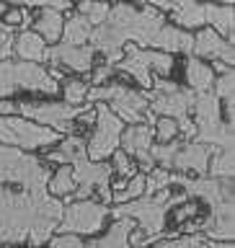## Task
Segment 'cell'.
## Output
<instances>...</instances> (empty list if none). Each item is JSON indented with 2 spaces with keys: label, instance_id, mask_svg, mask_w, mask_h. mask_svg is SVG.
I'll return each mask as SVG.
<instances>
[{
  "label": "cell",
  "instance_id": "cell-1",
  "mask_svg": "<svg viewBox=\"0 0 235 248\" xmlns=\"http://www.w3.org/2000/svg\"><path fill=\"white\" fill-rule=\"evenodd\" d=\"M62 202L47 189L13 191L0 186V240L42 246L52 238L62 217Z\"/></svg>",
  "mask_w": 235,
  "mask_h": 248
},
{
  "label": "cell",
  "instance_id": "cell-2",
  "mask_svg": "<svg viewBox=\"0 0 235 248\" xmlns=\"http://www.w3.org/2000/svg\"><path fill=\"white\" fill-rule=\"evenodd\" d=\"M163 23H166V16L150 3H145L142 8L116 3L114 8H109L106 18L91 29L88 42L96 52L104 54L109 65H114L122 60V46L127 42L137 46H150L153 36L158 34Z\"/></svg>",
  "mask_w": 235,
  "mask_h": 248
},
{
  "label": "cell",
  "instance_id": "cell-3",
  "mask_svg": "<svg viewBox=\"0 0 235 248\" xmlns=\"http://www.w3.org/2000/svg\"><path fill=\"white\" fill-rule=\"evenodd\" d=\"M171 197V189H158L153 194H140V197L122 202L114 209H109L111 217H132L135 222H140V230L145 232V243H150V238L160 235L166 230V215H168V204L166 199Z\"/></svg>",
  "mask_w": 235,
  "mask_h": 248
},
{
  "label": "cell",
  "instance_id": "cell-4",
  "mask_svg": "<svg viewBox=\"0 0 235 248\" xmlns=\"http://www.w3.org/2000/svg\"><path fill=\"white\" fill-rule=\"evenodd\" d=\"M49 176L52 170L44 168L34 155L0 142V186L18 184L23 189H47Z\"/></svg>",
  "mask_w": 235,
  "mask_h": 248
},
{
  "label": "cell",
  "instance_id": "cell-5",
  "mask_svg": "<svg viewBox=\"0 0 235 248\" xmlns=\"http://www.w3.org/2000/svg\"><path fill=\"white\" fill-rule=\"evenodd\" d=\"M114 70H122L129 78H135L137 85H142V88H153V73L168 75L173 70V57L168 52L127 42L122 46V60L114 62Z\"/></svg>",
  "mask_w": 235,
  "mask_h": 248
},
{
  "label": "cell",
  "instance_id": "cell-6",
  "mask_svg": "<svg viewBox=\"0 0 235 248\" xmlns=\"http://www.w3.org/2000/svg\"><path fill=\"white\" fill-rule=\"evenodd\" d=\"M60 132L47 124L16 114H0V142L3 145H13L21 150H39V147L60 142Z\"/></svg>",
  "mask_w": 235,
  "mask_h": 248
},
{
  "label": "cell",
  "instance_id": "cell-7",
  "mask_svg": "<svg viewBox=\"0 0 235 248\" xmlns=\"http://www.w3.org/2000/svg\"><path fill=\"white\" fill-rule=\"evenodd\" d=\"M109 217V204L96 199H73L62 207V217L57 220L54 232H78V235H93L104 228Z\"/></svg>",
  "mask_w": 235,
  "mask_h": 248
},
{
  "label": "cell",
  "instance_id": "cell-8",
  "mask_svg": "<svg viewBox=\"0 0 235 248\" xmlns=\"http://www.w3.org/2000/svg\"><path fill=\"white\" fill-rule=\"evenodd\" d=\"M96 129H93L91 142H85V153L91 160H106L119 147V137L124 129V122L109 108L106 101H96Z\"/></svg>",
  "mask_w": 235,
  "mask_h": 248
},
{
  "label": "cell",
  "instance_id": "cell-9",
  "mask_svg": "<svg viewBox=\"0 0 235 248\" xmlns=\"http://www.w3.org/2000/svg\"><path fill=\"white\" fill-rule=\"evenodd\" d=\"M85 106H73V104H60V101H21L18 104V114L26 116V119H34L39 124H47V127L57 129L60 135H73L75 124L73 119L83 111Z\"/></svg>",
  "mask_w": 235,
  "mask_h": 248
},
{
  "label": "cell",
  "instance_id": "cell-10",
  "mask_svg": "<svg viewBox=\"0 0 235 248\" xmlns=\"http://www.w3.org/2000/svg\"><path fill=\"white\" fill-rule=\"evenodd\" d=\"M171 184L184 186L186 197H199L209 207L233 204V178H215V176H186V173H171Z\"/></svg>",
  "mask_w": 235,
  "mask_h": 248
},
{
  "label": "cell",
  "instance_id": "cell-11",
  "mask_svg": "<svg viewBox=\"0 0 235 248\" xmlns=\"http://www.w3.org/2000/svg\"><path fill=\"white\" fill-rule=\"evenodd\" d=\"M147 91H150L147 93V104H150L153 114L178 119V116H186L191 111V98H194L191 88H178L171 80H153V88Z\"/></svg>",
  "mask_w": 235,
  "mask_h": 248
},
{
  "label": "cell",
  "instance_id": "cell-12",
  "mask_svg": "<svg viewBox=\"0 0 235 248\" xmlns=\"http://www.w3.org/2000/svg\"><path fill=\"white\" fill-rule=\"evenodd\" d=\"M93 57H96V49L91 44H54L47 49V57L54 67L62 65L67 73L75 75H88L93 67Z\"/></svg>",
  "mask_w": 235,
  "mask_h": 248
},
{
  "label": "cell",
  "instance_id": "cell-13",
  "mask_svg": "<svg viewBox=\"0 0 235 248\" xmlns=\"http://www.w3.org/2000/svg\"><path fill=\"white\" fill-rule=\"evenodd\" d=\"M119 145L122 150L129 155V158H137L142 170H150L155 166L153 155H150V145H153V127L150 124H132V127L122 129V137H119Z\"/></svg>",
  "mask_w": 235,
  "mask_h": 248
},
{
  "label": "cell",
  "instance_id": "cell-14",
  "mask_svg": "<svg viewBox=\"0 0 235 248\" xmlns=\"http://www.w3.org/2000/svg\"><path fill=\"white\" fill-rule=\"evenodd\" d=\"M191 54L194 57H209V60H220L225 65L235 62V52H233V42L225 39L222 34H217L212 26H202L199 34L194 36L191 44Z\"/></svg>",
  "mask_w": 235,
  "mask_h": 248
},
{
  "label": "cell",
  "instance_id": "cell-15",
  "mask_svg": "<svg viewBox=\"0 0 235 248\" xmlns=\"http://www.w3.org/2000/svg\"><path fill=\"white\" fill-rule=\"evenodd\" d=\"M212 150H215L212 145H204V142H199V140H186V142H181V147H178V153L173 155L171 168H176L178 173L202 176V173H207Z\"/></svg>",
  "mask_w": 235,
  "mask_h": 248
},
{
  "label": "cell",
  "instance_id": "cell-16",
  "mask_svg": "<svg viewBox=\"0 0 235 248\" xmlns=\"http://www.w3.org/2000/svg\"><path fill=\"white\" fill-rule=\"evenodd\" d=\"M197 232H202L209 240H225L233 243L235 238V202L233 204H220V207H209L207 220L199 222Z\"/></svg>",
  "mask_w": 235,
  "mask_h": 248
},
{
  "label": "cell",
  "instance_id": "cell-17",
  "mask_svg": "<svg viewBox=\"0 0 235 248\" xmlns=\"http://www.w3.org/2000/svg\"><path fill=\"white\" fill-rule=\"evenodd\" d=\"M109 108L119 116L122 122H127V124H137V122H142V116L145 111L150 108V104H147V93H140L135 88H127V85L122 83V88L116 91V96L111 101H106Z\"/></svg>",
  "mask_w": 235,
  "mask_h": 248
},
{
  "label": "cell",
  "instance_id": "cell-18",
  "mask_svg": "<svg viewBox=\"0 0 235 248\" xmlns=\"http://www.w3.org/2000/svg\"><path fill=\"white\" fill-rule=\"evenodd\" d=\"M73 168V178L75 186H88V189H98V186H106L109 178H111L114 168L104 160H91L88 155H80L70 163Z\"/></svg>",
  "mask_w": 235,
  "mask_h": 248
},
{
  "label": "cell",
  "instance_id": "cell-19",
  "mask_svg": "<svg viewBox=\"0 0 235 248\" xmlns=\"http://www.w3.org/2000/svg\"><path fill=\"white\" fill-rule=\"evenodd\" d=\"M191 44H194V36L186 29H178L173 23H163L158 29V34L153 36L150 49H160V52H168V54H173V52L191 54Z\"/></svg>",
  "mask_w": 235,
  "mask_h": 248
},
{
  "label": "cell",
  "instance_id": "cell-20",
  "mask_svg": "<svg viewBox=\"0 0 235 248\" xmlns=\"http://www.w3.org/2000/svg\"><path fill=\"white\" fill-rule=\"evenodd\" d=\"M171 21L178 29H202L204 23V3L199 0H171Z\"/></svg>",
  "mask_w": 235,
  "mask_h": 248
},
{
  "label": "cell",
  "instance_id": "cell-21",
  "mask_svg": "<svg viewBox=\"0 0 235 248\" xmlns=\"http://www.w3.org/2000/svg\"><path fill=\"white\" fill-rule=\"evenodd\" d=\"M13 54L18 60L44 62V57H47V42L36 34V31L23 29L18 36H13Z\"/></svg>",
  "mask_w": 235,
  "mask_h": 248
},
{
  "label": "cell",
  "instance_id": "cell-22",
  "mask_svg": "<svg viewBox=\"0 0 235 248\" xmlns=\"http://www.w3.org/2000/svg\"><path fill=\"white\" fill-rule=\"evenodd\" d=\"M137 228V222L132 220V217H114V225L109 228V232L104 238H93L91 240V248H127L129 246V232Z\"/></svg>",
  "mask_w": 235,
  "mask_h": 248
},
{
  "label": "cell",
  "instance_id": "cell-23",
  "mask_svg": "<svg viewBox=\"0 0 235 248\" xmlns=\"http://www.w3.org/2000/svg\"><path fill=\"white\" fill-rule=\"evenodd\" d=\"M204 23H209L217 34H222L225 39L233 42V26H235V13L233 5L222 3H204Z\"/></svg>",
  "mask_w": 235,
  "mask_h": 248
},
{
  "label": "cell",
  "instance_id": "cell-24",
  "mask_svg": "<svg viewBox=\"0 0 235 248\" xmlns=\"http://www.w3.org/2000/svg\"><path fill=\"white\" fill-rule=\"evenodd\" d=\"M194 140L212 147H233V124L230 122H215V124H202L194 132Z\"/></svg>",
  "mask_w": 235,
  "mask_h": 248
},
{
  "label": "cell",
  "instance_id": "cell-25",
  "mask_svg": "<svg viewBox=\"0 0 235 248\" xmlns=\"http://www.w3.org/2000/svg\"><path fill=\"white\" fill-rule=\"evenodd\" d=\"M62 26H65V18H62V11L57 8H42V13H39L36 18V34L44 39V42H60L62 36Z\"/></svg>",
  "mask_w": 235,
  "mask_h": 248
},
{
  "label": "cell",
  "instance_id": "cell-26",
  "mask_svg": "<svg viewBox=\"0 0 235 248\" xmlns=\"http://www.w3.org/2000/svg\"><path fill=\"white\" fill-rule=\"evenodd\" d=\"M186 83L191 91H209L215 83V70L204 65L202 57H191L186 62Z\"/></svg>",
  "mask_w": 235,
  "mask_h": 248
},
{
  "label": "cell",
  "instance_id": "cell-27",
  "mask_svg": "<svg viewBox=\"0 0 235 248\" xmlns=\"http://www.w3.org/2000/svg\"><path fill=\"white\" fill-rule=\"evenodd\" d=\"M91 23L85 21V16L80 13H73L70 18H65V26H62V42L65 44H85L88 42V36H91Z\"/></svg>",
  "mask_w": 235,
  "mask_h": 248
},
{
  "label": "cell",
  "instance_id": "cell-28",
  "mask_svg": "<svg viewBox=\"0 0 235 248\" xmlns=\"http://www.w3.org/2000/svg\"><path fill=\"white\" fill-rule=\"evenodd\" d=\"M207 173L215 178H233L235 173V158H233V147H215L209 155V166Z\"/></svg>",
  "mask_w": 235,
  "mask_h": 248
},
{
  "label": "cell",
  "instance_id": "cell-29",
  "mask_svg": "<svg viewBox=\"0 0 235 248\" xmlns=\"http://www.w3.org/2000/svg\"><path fill=\"white\" fill-rule=\"evenodd\" d=\"M47 191H49L52 197H65V194L75 191V178H73V168H70V163H62V166L57 168V173L49 176V181H47Z\"/></svg>",
  "mask_w": 235,
  "mask_h": 248
},
{
  "label": "cell",
  "instance_id": "cell-30",
  "mask_svg": "<svg viewBox=\"0 0 235 248\" xmlns=\"http://www.w3.org/2000/svg\"><path fill=\"white\" fill-rule=\"evenodd\" d=\"M109 8L111 5H109L106 0H80V3H78V13L85 16V21H88L91 26H98V23L106 18Z\"/></svg>",
  "mask_w": 235,
  "mask_h": 248
},
{
  "label": "cell",
  "instance_id": "cell-31",
  "mask_svg": "<svg viewBox=\"0 0 235 248\" xmlns=\"http://www.w3.org/2000/svg\"><path fill=\"white\" fill-rule=\"evenodd\" d=\"M140 194H145V176L142 173H135V176L127 178L124 189L111 191V202H114V204H122V202H129V199L140 197Z\"/></svg>",
  "mask_w": 235,
  "mask_h": 248
},
{
  "label": "cell",
  "instance_id": "cell-32",
  "mask_svg": "<svg viewBox=\"0 0 235 248\" xmlns=\"http://www.w3.org/2000/svg\"><path fill=\"white\" fill-rule=\"evenodd\" d=\"M178 147H181V142H176V137H173V140H168V142L150 145V155H153V160L158 163V166L171 170V163H173V155L178 153Z\"/></svg>",
  "mask_w": 235,
  "mask_h": 248
},
{
  "label": "cell",
  "instance_id": "cell-33",
  "mask_svg": "<svg viewBox=\"0 0 235 248\" xmlns=\"http://www.w3.org/2000/svg\"><path fill=\"white\" fill-rule=\"evenodd\" d=\"M150 176H145V194H153V191H158V189H166V186H171V170L168 168H150L147 170Z\"/></svg>",
  "mask_w": 235,
  "mask_h": 248
},
{
  "label": "cell",
  "instance_id": "cell-34",
  "mask_svg": "<svg viewBox=\"0 0 235 248\" xmlns=\"http://www.w3.org/2000/svg\"><path fill=\"white\" fill-rule=\"evenodd\" d=\"M209 91H212L220 101H230V98H233V91H235V75H233V67H230V70H225L220 78H215V83H212V88H209Z\"/></svg>",
  "mask_w": 235,
  "mask_h": 248
},
{
  "label": "cell",
  "instance_id": "cell-35",
  "mask_svg": "<svg viewBox=\"0 0 235 248\" xmlns=\"http://www.w3.org/2000/svg\"><path fill=\"white\" fill-rule=\"evenodd\" d=\"M153 137H158V142H168V140L178 137V124H176V119H171V116H160V119H155Z\"/></svg>",
  "mask_w": 235,
  "mask_h": 248
},
{
  "label": "cell",
  "instance_id": "cell-36",
  "mask_svg": "<svg viewBox=\"0 0 235 248\" xmlns=\"http://www.w3.org/2000/svg\"><path fill=\"white\" fill-rule=\"evenodd\" d=\"M65 83V101L67 104H85V93H88V83H83V80H62Z\"/></svg>",
  "mask_w": 235,
  "mask_h": 248
},
{
  "label": "cell",
  "instance_id": "cell-37",
  "mask_svg": "<svg viewBox=\"0 0 235 248\" xmlns=\"http://www.w3.org/2000/svg\"><path fill=\"white\" fill-rule=\"evenodd\" d=\"M111 158H114V170H116V176L129 178V176H135V173H137V166L132 163V158L122 150V147H116V150L111 153Z\"/></svg>",
  "mask_w": 235,
  "mask_h": 248
},
{
  "label": "cell",
  "instance_id": "cell-38",
  "mask_svg": "<svg viewBox=\"0 0 235 248\" xmlns=\"http://www.w3.org/2000/svg\"><path fill=\"white\" fill-rule=\"evenodd\" d=\"M52 248H80L83 246V235L78 232H57L54 238H49Z\"/></svg>",
  "mask_w": 235,
  "mask_h": 248
},
{
  "label": "cell",
  "instance_id": "cell-39",
  "mask_svg": "<svg viewBox=\"0 0 235 248\" xmlns=\"http://www.w3.org/2000/svg\"><path fill=\"white\" fill-rule=\"evenodd\" d=\"M13 5H26V8H57V11H67L70 8V0H11Z\"/></svg>",
  "mask_w": 235,
  "mask_h": 248
},
{
  "label": "cell",
  "instance_id": "cell-40",
  "mask_svg": "<svg viewBox=\"0 0 235 248\" xmlns=\"http://www.w3.org/2000/svg\"><path fill=\"white\" fill-rule=\"evenodd\" d=\"M197 215H199V204H197V202H186V199H184V204L176 207L173 220H176V225H181V222L191 220V217H197Z\"/></svg>",
  "mask_w": 235,
  "mask_h": 248
},
{
  "label": "cell",
  "instance_id": "cell-41",
  "mask_svg": "<svg viewBox=\"0 0 235 248\" xmlns=\"http://www.w3.org/2000/svg\"><path fill=\"white\" fill-rule=\"evenodd\" d=\"M111 73H114V65H101V67H96V73H93V85H101V83H106L109 78H111Z\"/></svg>",
  "mask_w": 235,
  "mask_h": 248
},
{
  "label": "cell",
  "instance_id": "cell-42",
  "mask_svg": "<svg viewBox=\"0 0 235 248\" xmlns=\"http://www.w3.org/2000/svg\"><path fill=\"white\" fill-rule=\"evenodd\" d=\"M21 8H11V11H5L3 13V21L5 23H11V26H21Z\"/></svg>",
  "mask_w": 235,
  "mask_h": 248
},
{
  "label": "cell",
  "instance_id": "cell-43",
  "mask_svg": "<svg viewBox=\"0 0 235 248\" xmlns=\"http://www.w3.org/2000/svg\"><path fill=\"white\" fill-rule=\"evenodd\" d=\"M75 119L80 122L83 127H88V124H93V122H96V108H88V106H85L83 111H80V114L75 116Z\"/></svg>",
  "mask_w": 235,
  "mask_h": 248
},
{
  "label": "cell",
  "instance_id": "cell-44",
  "mask_svg": "<svg viewBox=\"0 0 235 248\" xmlns=\"http://www.w3.org/2000/svg\"><path fill=\"white\" fill-rule=\"evenodd\" d=\"M18 111V104H13L11 98H0V114H16Z\"/></svg>",
  "mask_w": 235,
  "mask_h": 248
},
{
  "label": "cell",
  "instance_id": "cell-45",
  "mask_svg": "<svg viewBox=\"0 0 235 248\" xmlns=\"http://www.w3.org/2000/svg\"><path fill=\"white\" fill-rule=\"evenodd\" d=\"M13 31H16V26H11V23H5V21H0V44H3L8 36H13Z\"/></svg>",
  "mask_w": 235,
  "mask_h": 248
},
{
  "label": "cell",
  "instance_id": "cell-46",
  "mask_svg": "<svg viewBox=\"0 0 235 248\" xmlns=\"http://www.w3.org/2000/svg\"><path fill=\"white\" fill-rule=\"evenodd\" d=\"M98 202H104V204H111V189L106 186H98Z\"/></svg>",
  "mask_w": 235,
  "mask_h": 248
},
{
  "label": "cell",
  "instance_id": "cell-47",
  "mask_svg": "<svg viewBox=\"0 0 235 248\" xmlns=\"http://www.w3.org/2000/svg\"><path fill=\"white\" fill-rule=\"evenodd\" d=\"M47 163H67V160H65V155H62L60 150H49L47 153Z\"/></svg>",
  "mask_w": 235,
  "mask_h": 248
},
{
  "label": "cell",
  "instance_id": "cell-48",
  "mask_svg": "<svg viewBox=\"0 0 235 248\" xmlns=\"http://www.w3.org/2000/svg\"><path fill=\"white\" fill-rule=\"evenodd\" d=\"M230 67H233V65H225V62L215 60V67H212V70H215V73H225V70H230Z\"/></svg>",
  "mask_w": 235,
  "mask_h": 248
},
{
  "label": "cell",
  "instance_id": "cell-49",
  "mask_svg": "<svg viewBox=\"0 0 235 248\" xmlns=\"http://www.w3.org/2000/svg\"><path fill=\"white\" fill-rule=\"evenodd\" d=\"M235 3V0H222V5H233Z\"/></svg>",
  "mask_w": 235,
  "mask_h": 248
},
{
  "label": "cell",
  "instance_id": "cell-50",
  "mask_svg": "<svg viewBox=\"0 0 235 248\" xmlns=\"http://www.w3.org/2000/svg\"><path fill=\"white\" fill-rule=\"evenodd\" d=\"M0 246H3V240H0Z\"/></svg>",
  "mask_w": 235,
  "mask_h": 248
}]
</instances>
